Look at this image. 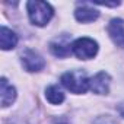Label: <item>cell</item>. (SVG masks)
<instances>
[{"instance_id": "52a82bcc", "label": "cell", "mask_w": 124, "mask_h": 124, "mask_svg": "<svg viewBox=\"0 0 124 124\" xmlns=\"http://www.w3.org/2000/svg\"><path fill=\"white\" fill-rule=\"evenodd\" d=\"M0 44H2L3 50H10L18 44V35L12 29L2 26V31H0Z\"/></svg>"}, {"instance_id": "8992f818", "label": "cell", "mask_w": 124, "mask_h": 124, "mask_svg": "<svg viewBox=\"0 0 124 124\" xmlns=\"http://www.w3.org/2000/svg\"><path fill=\"white\" fill-rule=\"evenodd\" d=\"M108 34L118 47L124 48V21L123 19H112L108 25Z\"/></svg>"}, {"instance_id": "7a4b0ae2", "label": "cell", "mask_w": 124, "mask_h": 124, "mask_svg": "<svg viewBox=\"0 0 124 124\" xmlns=\"http://www.w3.org/2000/svg\"><path fill=\"white\" fill-rule=\"evenodd\" d=\"M61 83L73 93H85L89 88V80L82 70L66 72L61 76Z\"/></svg>"}, {"instance_id": "6da1fadb", "label": "cell", "mask_w": 124, "mask_h": 124, "mask_svg": "<svg viewBox=\"0 0 124 124\" xmlns=\"http://www.w3.org/2000/svg\"><path fill=\"white\" fill-rule=\"evenodd\" d=\"M26 8H28L29 19L34 25L44 26L53 18V9L45 2H38V0H35V2H28Z\"/></svg>"}, {"instance_id": "30bf717a", "label": "cell", "mask_w": 124, "mask_h": 124, "mask_svg": "<svg viewBox=\"0 0 124 124\" xmlns=\"http://www.w3.org/2000/svg\"><path fill=\"white\" fill-rule=\"evenodd\" d=\"M50 50H51V53H53L54 55H57V57H66V55L70 54L72 47H70L69 41L57 39V41H53V42L50 44Z\"/></svg>"}, {"instance_id": "277c9868", "label": "cell", "mask_w": 124, "mask_h": 124, "mask_svg": "<svg viewBox=\"0 0 124 124\" xmlns=\"http://www.w3.org/2000/svg\"><path fill=\"white\" fill-rule=\"evenodd\" d=\"M22 64L28 72H38L45 66V61L38 53L28 48L22 53Z\"/></svg>"}, {"instance_id": "9c48e42d", "label": "cell", "mask_w": 124, "mask_h": 124, "mask_svg": "<svg viewBox=\"0 0 124 124\" xmlns=\"http://www.w3.org/2000/svg\"><path fill=\"white\" fill-rule=\"evenodd\" d=\"M16 98V91L12 85H9V82L6 80V78L2 79V105L3 107H9Z\"/></svg>"}, {"instance_id": "3957f363", "label": "cell", "mask_w": 124, "mask_h": 124, "mask_svg": "<svg viewBox=\"0 0 124 124\" xmlns=\"http://www.w3.org/2000/svg\"><path fill=\"white\" fill-rule=\"evenodd\" d=\"M72 51H73V54L76 57H79L82 60H89V58L96 55L98 44L91 38H79V39H76L73 42Z\"/></svg>"}, {"instance_id": "ba28073f", "label": "cell", "mask_w": 124, "mask_h": 124, "mask_svg": "<svg viewBox=\"0 0 124 124\" xmlns=\"http://www.w3.org/2000/svg\"><path fill=\"white\" fill-rule=\"evenodd\" d=\"M75 16L79 22L86 23V22H93L95 19H98L99 12L95 10V9H91L88 6H82V8H78L75 10Z\"/></svg>"}, {"instance_id": "5b68a950", "label": "cell", "mask_w": 124, "mask_h": 124, "mask_svg": "<svg viewBox=\"0 0 124 124\" xmlns=\"http://www.w3.org/2000/svg\"><path fill=\"white\" fill-rule=\"evenodd\" d=\"M89 88L95 93H99V95L107 93L109 88V76L105 72H99L92 79H89Z\"/></svg>"}, {"instance_id": "8fae6325", "label": "cell", "mask_w": 124, "mask_h": 124, "mask_svg": "<svg viewBox=\"0 0 124 124\" xmlns=\"http://www.w3.org/2000/svg\"><path fill=\"white\" fill-rule=\"evenodd\" d=\"M45 96L48 99L50 104H54V105H58L64 101V93L60 91L58 86L53 85V86H48L47 91H45Z\"/></svg>"}, {"instance_id": "7c38bea8", "label": "cell", "mask_w": 124, "mask_h": 124, "mask_svg": "<svg viewBox=\"0 0 124 124\" xmlns=\"http://www.w3.org/2000/svg\"><path fill=\"white\" fill-rule=\"evenodd\" d=\"M118 109H120V114H121V115H123V117H124V104H121V105H120V108H118Z\"/></svg>"}]
</instances>
